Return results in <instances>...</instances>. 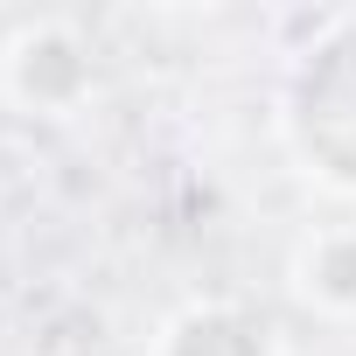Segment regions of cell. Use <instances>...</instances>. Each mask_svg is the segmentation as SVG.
I'll use <instances>...</instances> for the list:
<instances>
[{
  "mask_svg": "<svg viewBox=\"0 0 356 356\" xmlns=\"http://www.w3.org/2000/svg\"><path fill=\"white\" fill-rule=\"evenodd\" d=\"M0 98H8L22 119H77L98 98V49L77 22L42 15L22 22L8 42H0Z\"/></svg>",
  "mask_w": 356,
  "mask_h": 356,
  "instance_id": "cell-2",
  "label": "cell"
},
{
  "mask_svg": "<svg viewBox=\"0 0 356 356\" xmlns=\"http://www.w3.org/2000/svg\"><path fill=\"white\" fill-rule=\"evenodd\" d=\"M280 140L307 182L356 196V15H328L280 84Z\"/></svg>",
  "mask_w": 356,
  "mask_h": 356,
  "instance_id": "cell-1",
  "label": "cell"
},
{
  "mask_svg": "<svg viewBox=\"0 0 356 356\" xmlns=\"http://www.w3.org/2000/svg\"><path fill=\"white\" fill-rule=\"evenodd\" d=\"M147 356H286L273 321L238 307V300H189L161 321Z\"/></svg>",
  "mask_w": 356,
  "mask_h": 356,
  "instance_id": "cell-3",
  "label": "cell"
},
{
  "mask_svg": "<svg viewBox=\"0 0 356 356\" xmlns=\"http://www.w3.org/2000/svg\"><path fill=\"white\" fill-rule=\"evenodd\" d=\"M286 293L321 321H356V224H314L286 252Z\"/></svg>",
  "mask_w": 356,
  "mask_h": 356,
  "instance_id": "cell-4",
  "label": "cell"
}]
</instances>
